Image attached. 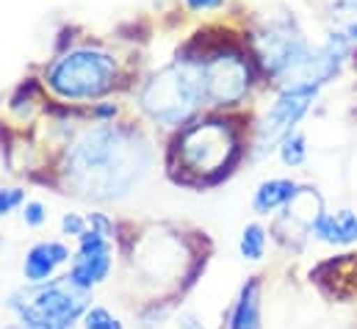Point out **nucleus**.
Here are the masks:
<instances>
[{
  "label": "nucleus",
  "mask_w": 357,
  "mask_h": 329,
  "mask_svg": "<svg viewBox=\"0 0 357 329\" xmlns=\"http://www.w3.org/2000/svg\"><path fill=\"white\" fill-rule=\"evenodd\" d=\"M139 102L147 111V116L164 128L185 125L205 102L197 64L191 59H180L178 64L161 70L142 89Z\"/></svg>",
  "instance_id": "obj_3"
},
{
  "label": "nucleus",
  "mask_w": 357,
  "mask_h": 329,
  "mask_svg": "<svg viewBox=\"0 0 357 329\" xmlns=\"http://www.w3.org/2000/svg\"><path fill=\"white\" fill-rule=\"evenodd\" d=\"M119 78L116 61L102 50H70L53 61L45 83L61 100H97L108 94Z\"/></svg>",
  "instance_id": "obj_5"
},
{
  "label": "nucleus",
  "mask_w": 357,
  "mask_h": 329,
  "mask_svg": "<svg viewBox=\"0 0 357 329\" xmlns=\"http://www.w3.org/2000/svg\"><path fill=\"white\" fill-rule=\"evenodd\" d=\"M230 329H261V282L250 280L230 313Z\"/></svg>",
  "instance_id": "obj_13"
},
{
  "label": "nucleus",
  "mask_w": 357,
  "mask_h": 329,
  "mask_svg": "<svg viewBox=\"0 0 357 329\" xmlns=\"http://www.w3.org/2000/svg\"><path fill=\"white\" fill-rule=\"evenodd\" d=\"M22 222H25V227H33V230L42 227L47 222V208L42 202H36V199L25 202L22 205Z\"/></svg>",
  "instance_id": "obj_18"
},
{
  "label": "nucleus",
  "mask_w": 357,
  "mask_h": 329,
  "mask_svg": "<svg viewBox=\"0 0 357 329\" xmlns=\"http://www.w3.org/2000/svg\"><path fill=\"white\" fill-rule=\"evenodd\" d=\"M319 91L313 89H302V86H288L277 94V100L271 102L266 119L258 128V150L266 153L274 150L288 133H294V128L302 122V116L307 114L310 102L316 100Z\"/></svg>",
  "instance_id": "obj_8"
},
{
  "label": "nucleus",
  "mask_w": 357,
  "mask_h": 329,
  "mask_svg": "<svg viewBox=\"0 0 357 329\" xmlns=\"http://www.w3.org/2000/svg\"><path fill=\"white\" fill-rule=\"evenodd\" d=\"M8 307L22 329H73L89 310L86 291L75 288L70 280H50L31 285L28 291H17L8 299Z\"/></svg>",
  "instance_id": "obj_4"
},
{
  "label": "nucleus",
  "mask_w": 357,
  "mask_h": 329,
  "mask_svg": "<svg viewBox=\"0 0 357 329\" xmlns=\"http://www.w3.org/2000/svg\"><path fill=\"white\" fill-rule=\"evenodd\" d=\"M238 252L244 260H261L266 254V230L261 224H247L238 241Z\"/></svg>",
  "instance_id": "obj_15"
},
{
  "label": "nucleus",
  "mask_w": 357,
  "mask_h": 329,
  "mask_svg": "<svg viewBox=\"0 0 357 329\" xmlns=\"http://www.w3.org/2000/svg\"><path fill=\"white\" fill-rule=\"evenodd\" d=\"M67 263H73V252L61 241H39L25 252L22 260V277L28 285H42L50 282L59 268H64Z\"/></svg>",
  "instance_id": "obj_10"
},
{
  "label": "nucleus",
  "mask_w": 357,
  "mask_h": 329,
  "mask_svg": "<svg viewBox=\"0 0 357 329\" xmlns=\"http://www.w3.org/2000/svg\"><path fill=\"white\" fill-rule=\"evenodd\" d=\"M84 329H122V324L105 307H89L84 313Z\"/></svg>",
  "instance_id": "obj_17"
},
{
  "label": "nucleus",
  "mask_w": 357,
  "mask_h": 329,
  "mask_svg": "<svg viewBox=\"0 0 357 329\" xmlns=\"http://www.w3.org/2000/svg\"><path fill=\"white\" fill-rule=\"evenodd\" d=\"M236 150H238L236 133L230 130L227 122H216V119L185 128L178 141L180 164L185 166V171H197V174L222 171L225 166H230Z\"/></svg>",
  "instance_id": "obj_7"
},
{
  "label": "nucleus",
  "mask_w": 357,
  "mask_h": 329,
  "mask_svg": "<svg viewBox=\"0 0 357 329\" xmlns=\"http://www.w3.org/2000/svg\"><path fill=\"white\" fill-rule=\"evenodd\" d=\"M111 263H114V249H111V236L100 233V230H86L78 238V252L73 254V266H70V282L81 291L89 293L91 288H97L102 280H108L111 274Z\"/></svg>",
  "instance_id": "obj_9"
},
{
  "label": "nucleus",
  "mask_w": 357,
  "mask_h": 329,
  "mask_svg": "<svg viewBox=\"0 0 357 329\" xmlns=\"http://www.w3.org/2000/svg\"><path fill=\"white\" fill-rule=\"evenodd\" d=\"M150 164L153 150L133 128H91L64 155V185L81 199L116 202L142 185Z\"/></svg>",
  "instance_id": "obj_1"
},
{
  "label": "nucleus",
  "mask_w": 357,
  "mask_h": 329,
  "mask_svg": "<svg viewBox=\"0 0 357 329\" xmlns=\"http://www.w3.org/2000/svg\"><path fill=\"white\" fill-rule=\"evenodd\" d=\"M183 3H185L191 11H199V14H202V11H219V8H225L227 0H183Z\"/></svg>",
  "instance_id": "obj_21"
},
{
  "label": "nucleus",
  "mask_w": 357,
  "mask_h": 329,
  "mask_svg": "<svg viewBox=\"0 0 357 329\" xmlns=\"http://www.w3.org/2000/svg\"><path fill=\"white\" fill-rule=\"evenodd\" d=\"M199 70L202 97L211 105H238L252 86V64L236 47H216L191 59Z\"/></svg>",
  "instance_id": "obj_6"
},
{
  "label": "nucleus",
  "mask_w": 357,
  "mask_h": 329,
  "mask_svg": "<svg viewBox=\"0 0 357 329\" xmlns=\"http://www.w3.org/2000/svg\"><path fill=\"white\" fill-rule=\"evenodd\" d=\"M310 233L330 247H349L357 244V213L352 211H338V213H319L313 222Z\"/></svg>",
  "instance_id": "obj_11"
},
{
  "label": "nucleus",
  "mask_w": 357,
  "mask_h": 329,
  "mask_svg": "<svg viewBox=\"0 0 357 329\" xmlns=\"http://www.w3.org/2000/svg\"><path fill=\"white\" fill-rule=\"evenodd\" d=\"M86 230H89V219H84V216H78V213H64V219H61V233H64V236L81 238Z\"/></svg>",
  "instance_id": "obj_20"
},
{
  "label": "nucleus",
  "mask_w": 357,
  "mask_h": 329,
  "mask_svg": "<svg viewBox=\"0 0 357 329\" xmlns=\"http://www.w3.org/2000/svg\"><path fill=\"white\" fill-rule=\"evenodd\" d=\"M313 56L316 47H310L302 28L288 14L271 17L255 31V61L268 81L280 83L282 89L302 83Z\"/></svg>",
  "instance_id": "obj_2"
},
{
  "label": "nucleus",
  "mask_w": 357,
  "mask_h": 329,
  "mask_svg": "<svg viewBox=\"0 0 357 329\" xmlns=\"http://www.w3.org/2000/svg\"><path fill=\"white\" fill-rule=\"evenodd\" d=\"M20 205H25V191L22 188H0V216H8Z\"/></svg>",
  "instance_id": "obj_19"
},
{
  "label": "nucleus",
  "mask_w": 357,
  "mask_h": 329,
  "mask_svg": "<svg viewBox=\"0 0 357 329\" xmlns=\"http://www.w3.org/2000/svg\"><path fill=\"white\" fill-rule=\"evenodd\" d=\"M277 150H280V161L285 166H302L307 161V139L302 136V133H288L280 144H277Z\"/></svg>",
  "instance_id": "obj_16"
},
{
  "label": "nucleus",
  "mask_w": 357,
  "mask_h": 329,
  "mask_svg": "<svg viewBox=\"0 0 357 329\" xmlns=\"http://www.w3.org/2000/svg\"><path fill=\"white\" fill-rule=\"evenodd\" d=\"M330 22L335 36H341L352 53V59H357V0H333L330 8Z\"/></svg>",
  "instance_id": "obj_14"
},
{
  "label": "nucleus",
  "mask_w": 357,
  "mask_h": 329,
  "mask_svg": "<svg viewBox=\"0 0 357 329\" xmlns=\"http://www.w3.org/2000/svg\"><path fill=\"white\" fill-rule=\"evenodd\" d=\"M299 194V185L294 180H282V177H274V180H264L252 197V208L255 213H274L277 208H285L294 202V197Z\"/></svg>",
  "instance_id": "obj_12"
},
{
  "label": "nucleus",
  "mask_w": 357,
  "mask_h": 329,
  "mask_svg": "<svg viewBox=\"0 0 357 329\" xmlns=\"http://www.w3.org/2000/svg\"><path fill=\"white\" fill-rule=\"evenodd\" d=\"M180 329H202L194 319H183V324H180Z\"/></svg>",
  "instance_id": "obj_22"
}]
</instances>
